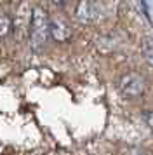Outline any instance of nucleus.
Listing matches in <instances>:
<instances>
[{
  "instance_id": "1",
  "label": "nucleus",
  "mask_w": 153,
  "mask_h": 155,
  "mask_svg": "<svg viewBox=\"0 0 153 155\" xmlns=\"http://www.w3.org/2000/svg\"><path fill=\"white\" fill-rule=\"evenodd\" d=\"M28 38L33 51H40L50 38V16L44 7H33V18H31Z\"/></svg>"
},
{
  "instance_id": "2",
  "label": "nucleus",
  "mask_w": 153,
  "mask_h": 155,
  "mask_svg": "<svg viewBox=\"0 0 153 155\" xmlns=\"http://www.w3.org/2000/svg\"><path fill=\"white\" fill-rule=\"evenodd\" d=\"M146 78L139 71H127L118 80V91L127 99H138L146 92Z\"/></svg>"
},
{
  "instance_id": "3",
  "label": "nucleus",
  "mask_w": 153,
  "mask_h": 155,
  "mask_svg": "<svg viewBox=\"0 0 153 155\" xmlns=\"http://www.w3.org/2000/svg\"><path fill=\"white\" fill-rule=\"evenodd\" d=\"M31 18H33V9L28 5V2H23L16 14L12 16V23H14V33L18 37L23 35H30V26H31Z\"/></svg>"
},
{
  "instance_id": "4",
  "label": "nucleus",
  "mask_w": 153,
  "mask_h": 155,
  "mask_svg": "<svg viewBox=\"0 0 153 155\" xmlns=\"http://www.w3.org/2000/svg\"><path fill=\"white\" fill-rule=\"evenodd\" d=\"M73 35L70 23L63 16H54L50 18V38L57 44H66Z\"/></svg>"
},
{
  "instance_id": "5",
  "label": "nucleus",
  "mask_w": 153,
  "mask_h": 155,
  "mask_svg": "<svg viewBox=\"0 0 153 155\" xmlns=\"http://www.w3.org/2000/svg\"><path fill=\"white\" fill-rule=\"evenodd\" d=\"M94 4L90 0H80L78 5L75 9V16L76 19L82 23V25H90L94 23Z\"/></svg>"
},
{
  "instance_id": "6",
  "label": "nucleus",
  "mask_w": 153,
  "mask_h": 155,
  "mask_svg": "<svg viewBox=\"0 0 153 155\" xmlns=\"http://www.w3.org/2000/svg\"><path fill=\"white\" fill-rule=\"evenodd\" d=\"M12 30H14L12 18L7 16L5 12H0V38H2V37H7Z\"/></svg>"
},
{
  "instance_id": "7",
  "label": "nucleus",
  "mask_w": 153,
  "mask_h": 155,
  "mask_svg": "<svg viewBox=\"0 0 153 155\" xmlns=\"http://www.w3.org/2000/svg\"><path fill=\"white\" fill-rule=\"evenodd\" d=\"M141 54L145 58V61L153 68V40H145L141 45Z\"/></svg>"
},
{
  "instance_id": "8",
  "label": "nucleus",
  "mask_w": 153,
  "mask_h": 155,
  "mask_svg": "<svg viewBox=\"0 0 153 155\" xmlns=\"http://www.w3.org/2000/svg\"><path fill=\"white\" fill-rule=\"evenodd\" d=\"M143 117H145V122H146V126L150 127V131L153 133V112H146L145 115H143Z\"/></svg>"
},
{
  "instance_id": "9",
  "label": "nucleus",
  "mask_w": 153,
  "mask_h": 155,
  "mask_svg": "<svg viewBox=\"0 0 153 155\" xmlns=\"http://www.w3.org/2000/svg\"><path fill=\"white\" fill-rule=\"evenodd\" d=\"M129 155H150V153L145 152V150H141V148H132L131 152H129Z\"/></svg>"
},
{
  "instance_id": "10",
  "label": "nucleus",
  "mask_w": 153,
  "mask_h": 155,
  "mask_svg": "<svg viewBox=\"0 0 153 155\" xmlns=\"http://www.w3.org/2000/svg\"><path fill=\"white\" fill-rule=\"evenodd\" d=\"M139 2H141V7H143V12H145L146 19H150V21H151V18H150V12H148V7H146V2H145V0H139Z\"/></svg>"
},
{
  "instance_id": "11",
  "label": "nucleus",
  "mask_w": 153,
  "mask_h": 155,
  "mask_svg": "<svg viewBox=\"0 0 153 155\" xmlns=\"http://www.w3.org/2000/svg\"><path fill=\"white\" fill-rule=\"evenodd\" d=\"M50 2H54L56 5H63V4H66L68 0H50Z\"/></svg>"
}]
</instances>
